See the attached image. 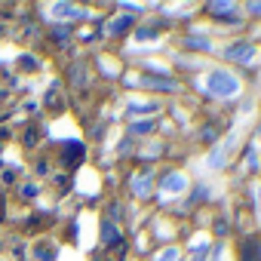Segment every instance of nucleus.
I'll return each mask as SVG.
<instances>
[{"instance_id":"nucleus-1","label":"nucleus","mask_w":261,"mask_h":261,"mask_svg":"<svg viewBox=\"0 0 261 261\" xmlns=\"http://www.w3.org/2000/svg\"><path fill=\"white\" fill-rule=\"evenodd\" d=\"M206 89H209L212 95H218V98H233V95L240 92V80H237L230 71L218 68V71H212V74L206 77Z\"/></svg>"},{"instance_id":"nucleus-2","label":"nucleus","mask_w":261,"mask_h":261,"mask_svg":"<svg viewBox=\"0 0 261 261\" xmlns=\"http://www.w3.org/2000/svg\"><path fill=\"white\" fill-rule=\"evenodd\" d=\"M255 56V46L246 40V43H233V46H227L224 49V59H233V62H249Z\"/></svg>"},{"instance_id":"nucleus-3","label":"nucleus","mask_w":261,"mask_h":261,"mask_svg":"<svg viewBox=\"0 0 261 261\" xmlns=\"http://www.w3.org/2000/svg\"><path fill=\"white\" fill-rule=\"evenodd\" d=\"M185 188H188V178H185L181 172H169V175L163 178V194H169V197H172V194H181Z\"/></svg>"},{"instance_id":"nucleus-4","label":"nucleus","mask_w":261,"mask_h":261,"mask_svg":"<svg viewBox=\"0 0 261 261\" xmlns=\"http://www.w3.org/2000/svg\"><path fill=\"white\" fill-rule=\"evenodd\" d=\"M77 160H83V145H77V142H68V145H65V157H62V163L74 166Z\"/></svg>"},{"instance_id":"nucleus-5","label":"nucleus","mask_w":261,"mask_h":261,"mask_svg":"<svg viewBox=\"0 0 261 261\" xmlns=\"http://www.w3.org/2000/svg\"><path fill=\"white\" fill-rule=\"evenodd\" d=\"M148 191H151V172L136 175V178H133V194H136V197H148Z\"/></svg>"},{"instance_id":"nucleus-6","label":"nucleus","mask_w":261,"mask_h":261,"mask_svg":"<svg viewBox=\"0 0 261 261\" xmlns=\"http://www.w3.org/2000/svg\"><path fill=\"white\" fill-rule=\"evenodd\" d=\"M243 261H261V243H258V240H249V243H246Z\"/></svg>"},{"instance_id":"nucleus-7","label":"nucleus","mask_w":261,"mask_h":261,"mask_svg":"<svg viewBox=\"0 0 261 261\" xmlns=\"http://www.w3.org/2000/svg\"><path fill=\"white\" fill-rule=\"evenodd\" d=\"M157 105H148V101H133V105H126V114L129 117H136V114H154Z\"/></svg>"},{"instance_id":"nucleus-8","label":"nucleus","mask_w":261,"mask_h":261,"mask_svg":"<svg viewBox=\"0 0 261 261\" xmlns=\"http://www.w3.org/2000/svg\"><path fill=\"white\" fill-rule=\"evenodd\" d=\"M142 83H145V86H151V89H163V92H172V89H175V83H172V80H160V77H145Z\"/></svg>"},{"instance_id":"nucleus-9","label":"nucleus","mask_w":261,"mask_h":261,"mask_svg":"<svg viewBox=\"0 0 261 261\" xmlns=\"http://www.w3.org/2000/svg\"><path fill=\"white\" fill-rule=\"evenodd\" d=\"M101 243L105 246H117V227L111 221H101Z\"/></svg>"},{"instance_id":"nucleus-10","label":"nucleus","mask_w":261,"mask_h":261,"mask_svg":"<svg viewBox=\"0 0 261 261\" xmlns=\"http://www.w3.org/2000/svg\"><path fill=\"white\" fill-rule=\"evenodd\" d=\"M37 258H40V261H53V258H56V249L46 246V243H40V246H37Z\"/></svg>"},{"instance_id":"nucleus-11","label":"nucleus","mask_w":261,"mask_h":261,"mask_svg":"<svg viewBox=\"0 0 261 261\" xmlns=\"http://www.w3.org/2000/svg\"><path fill=\"white\" fill-rule=\"evenodd\" d=\"M215 136H218V129H215V126H212V123H209V126H203V129H200V139H203V142H215Z\"/></svg>"},{"instance_id":"nucleus-12","label":"nucleus","mask_w":261,"mask_h":261,"mask_svg":"<svg viewBox=\"0 0 261 261\" xmlns=\"http://www.w3.org/2000/svg\"><path fill=\"white\" fill-rule=\"evenodd\" d=\"M188 46H191V49H212V43L203 40V37H200V40H197V37H188Z\"/></svg>"},{"instance_id":"nucleus-13","label":"nucleus","mask_w":261,"mask_h":261,"mask_svg":"<svg viewBox=\"0 0 261 261\" xmlns=\"http://www.w3.org/2000/svg\"><path fill=\"white\" fill-rule=\"evenodd\" d=\"M19 68L34 71V68H40V65H37V59H34V56H22V59H19Z\"/></svg>"},{"instance_id":"nucleus-14","label":"nucleus","mask_w":261,"mask_h":261,"mask_svg":"<svg viewBox=\"0 0 261 261\" xmlns=\"http://www.w3.org/2000/svg\"><path fill=\"white\" fill-rule=\"evenodd\" d=\"M157 261H178V249H163L157 255Z\"/></svg>"},{"instance_id":"nucleus-15","label":"nucleus","mask_w":261,"mask_h":261,"mask_svg":"<svg viewBox=\"0 0 261 261\" xmlns=\"http://www.w3.org/2000/svg\"><path fill=\"white\" fill-rule=\"evenodd\" d=\"M129 25H133V16H123V19H120V22H117V25H114L111 31H114V34H120V31H126Z\"/></svg>"},{"instance_id":"nucleus-16","label":"nucleus","mask_w":261,"mask_h":261,"mask_svg":"<svg viewBox=\"0 0 261 261\" xmlns=\"http://www.w3.org/2000/svg\"><path fill=\"white\" fill-rule=\"evenodd\" d=\"M151 129H154V120H148V123H136V126H133V133L142 136V133H151Z\"/></svg>"},{"instance_id":"nucleus-17","label":"nucleus","mask_w":261,"mask_h":261,"mask_svg":"<svg viewBox=\"0 0 261 261\" xmlns=\"http://www.w3.org/2000/svg\"><path fill=\"white\" fill-rule=\"evenodd\" d=\"M212 13H233V4H209Z\"/></svg>"},{"instance_id":"nucleus-18","label":"nucleus","mask_w":261,"mask_h":261,"mask_svg":"<svg viewBox=\"0 0 261 261\" xmlns=\"http://www.w3.org/2000/svg\"><path fill=\"white\" fill-rule=\"evenodd\" d=\"M22 197H37V188H34V185H25V188H22Z\"/></svg>"},{"instance_id":"nucleus-19","label":"nucleus","mask_w":261,"mask_h":261,"mask_svg":"<svg viewBox=\"0 0 261 261\" xmlns=\"http://www.w3.org/2000/svg\"><path fill=\"white\" fill-rule=\"evenodd\" d=\"M37 142V133H34V129H28V133H25V145H34Z\"/></svg>"},{"instance_id":"nucleus-20","label":"nucleus","mask_w":261,"mask_h":261,"mask_svg":"<svg viewBox=\"0 0 261 261\" xmlns=\"http://www.w3.org/2000/svg\"><path fill=\"white\" fill-rule=\"evenodd\" d=\"M249 13H261V4H249Z\"/></svg>"},{"instance_id":"nucleus-21","label":"nucleus","mask_w":261,"mask_h":261,"mask_svg":"<svg viewBox=\"0 0 261 261\" xmlns=\"http://www.w3.org/2000/svg\"><path fill=\"white\" fill-rule=\"evenodd\" d=\"M258 218H261V188H258Z\"/></svg>"},{"instance_id":"nucleus-22","label":"nucleus","mask_w":261,"mask_h":261,"mask_svg":"<svg viewBox=\"0 0 261 261\" xmlns=\"http://www.w3.org/2000/svg\"><path fill=\"white\" fill-rule=\"evenodd\" d=\"M0 139H7V129H0Z\"/></svg>"},{"instance_id":"nucleus-23","label":"nucleus","mask_w":261,"mask_h":261,"mask_svg":"<svg viewBox=\"0 0 261 261\" xmlns=\"http://www.w3.org/2000/svg\"><path fill=\"white\" fill-rule=\"evenodd\" d=\"M258 139H261V126H258Z\"/></svg>"},{"instance_id":"nucleus-24","label":"nucleus","mask_w":261,"mask_h":261,"mask_svg":"<svg viewBox=\"0 0 261 261\" xmlns=\"http://www.w3.org/2000/svg\"><path fill=\"white\" fill-rule=\"evenodd\" d=\"M0 206H4V200H0Z\"/></svg>"}]
</instances>
